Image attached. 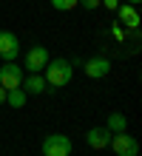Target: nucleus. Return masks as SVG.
I'll return each instance as SVG.
<instances>
[{"mask_svg":"<svg viewBox=\"0 0 142 156\" xmlns=\"http://www.w3.org/2000/svg\"><path fill=\"white\" fill-rule=\"evenodd\" d=\"M46 85H54V88H63L71 82V62L57 57V60H49L46 62Z\"/></svg>","mask_w":142,"mask_h":156,"instance_id":"1","label":"nucleus"},{"mask_svg":"<svg viewBox=\"0 0 142 156\" xmlns=\"http://www.w3.org/2000/svg\"><path fill=\"white\" fill-rule=\"evenodd\" d=\"M111 148L117 156H137L139 153V142L134 136H128V131H119V133H111Z\"/></svg>","mask_w":142,"mask_h":156,"instance_id":"2","label":"nucleus"},{"mask_svg":"<svg viewBox=\"0 0 142 156\" xmlns=\"http://www.w3.org/2000/svg\"><path fill=\"white\" fill-rule=\"evenodd\" d=\"M71 153V139L63 133H51L43 139V156H68Z\"/></svg>","mask_w":142,"mask_h":156,"instance_id":"3","label":"nucleus"},{"mask_svg":"<svg viewBox=\"0 0 142 156\" xmlns=\"http://www.w3.org/2000/svg\"><path fill=\"white\" fill-rule=\"evenodd\" d=\"M17 51H20V40H17L12 31H0V57L6 62H14Z\"/></svg>","mask_w":142,"mask_h":156,"instance_id":"4","label":"nucleus"},{"mask_svg":"<svg viewBox=\"0 0 142 156\" xmlns=\"http://www.w3.org/2000/svg\"><path fill=\"white\" fill-rule=\"evenodd\" d=\"M20 82H23V71L14 66V62H6L3 68H0V85H3L6 91H12V88H20Z\"/></svg>","mask_w":142,"mask_h":156,"instance_id":"5","label":"nucleus"},{"mask_svg":"<svg viewBox=\"0 0 142 156\" xmlns=\"http://www.w3.org/2000/svg\"><path fill=\"white\" fill-rule=\"evenodd\" d=\"M85 142H88V148H94V151H105L108 142H111V131L108 128H91V131L85 133Z\"/></svg>","mask_w":142,"mask_h":156,"instance_id":"6","label":"nucleus"},{"mask_svg":"<svg viewBox=\"0 0 142 156\" xmlns=\"http://www.w3.org/2000/svg\"><path fill=\"white\" fill-rule=\"evenodd\" d=\"M46 62H49V51H46V45H34L31 51L26 54V68L31 71H40V68H46Z\"/></svg>","mask_w":142,"mask_h":156,"instance_id":"7","label":"nucleus"},{"mask_svg":"<svg viewBox=\"0 0 142 156\" xmlns=\"http://www.w3.org/2000/svg\"><path fill=\"white\" fill-rule=\"evenodd\" d=\"M111 71V62L105 57H91L88 62H85V74L88 77H105Z\"/></svg>","mask_w":142,"mask_h":156,"instance_id":"8","label":"nucleus"},{"mask_svg":"<svg viewBox=\"0 0 142 156\" xmlns=\"http://www.w3.org/2000/svg\"><path fill=\"white\" fill-rule=\"evenodd\" d=\"M117 14H119V20L128 26V29H137L139 26V12L131 3H122V6H117Z\"/></svg>","mask_w":142,"mask_h":156,"instance_id":"9","label":"nucleus"},{"mask_svg":"<svg viewBox=\"0 0 142 156\" xmlns=\"http://www.w3.org/2000/svg\"><path fill=\"white\" fill-rule=\"evenodd\" d=\"M20 85H23V91H26V94H40V91H46V80L34 71V74L23 77V82H20Z\"/></svg>","mask_w":142,"mask_h":156,"instance_id":"10","label":"nucleus"},{"mask_svg":"<svg viewBox=\"0 0 142 156\" xmlns=\"http://www.w3.org/2000/svg\"><path fill=\"white\" fill-rule=\"evenodd\" d=\"M108 131L111 133H119V131H128V119H125V114H111L108 116Z\"/></svg>","mask_w":142,"mask_h":156,"instance_id":"11","label":"nucleus"},{"mask_svg":"<svg viewBox=\"0 0 142 156\" xmlns=\"http://www.w3.org/2000/svg\"><path fill=\"white\" fill-rule=\"evenodd\" d=\"M6 102L12 105V108H23V105H26V91H20V88L6 91Z\"/></svg>","mask_w":142,"mask_h":156,"instance_id":"12","label":"nucleus"},{"mask_svg":"<svg viewBox=\"0 0 142 156\" xmlns=\"http://www.w3.org/2000/svg\"><path fill=\"white\" fill-rule=\"evenodd\" d=\"M51 6L57 12H71V9H77V0H51Z\"/></svg>","mask_w":142,"mask_h":156,"instance_id":"13","label":"nucleus"},{"mask_svg":"<svg viewBox=\"0 0 142 156\" xmlns=\"http://www.w3.org/2000/svg\"><path fill=\"white\" fill-rule=\"evenodd\" d=\"M77 6H82V9H88V12H94V9L100 6V0H77Z\"/></svg>","mask_w":142,"mask_h":156,"instance_id":"14","label":"nucleus"},{"mask_svg":"<svg viewBox=\"0 0 142 156\" xmlns=\"http://www.w3.org/2000/svg\"><path fill=\"white\" fill-rule=\"evenodd\" d=\"M100 3L105 6V9H117V6H119V0H100Z\"/></svg>","mask_w":142,"mask_h":156,"instance_id":"15","label":"nucleus"},{"mask_svg":"<svg viewBox=\"0 0 142 156\" xmlns=\"http://www.w3.org/2000/svg\"><path fill=\"white\" fill-rule=\"evenodd\" d=\"M3 102H6V88L0 85V105H3Z\"/></svg>","mask_w":142,"mask_h":156,"instance_id":"16","label":"nucleus"},{"mask_svg":"<svg viewBox=\"0 0 142 156\" xmlns=\"http://www.w3.org/2000/svg\"><path fill=\"white\" fill-rule=\"evenodd\" d=\"M125 3H131V6H137V3H139V0H125Z\"/></svg>","mask_w":142,"mask_h":156,"instance_id":"17","label":"nucleus"}]
</instances>
